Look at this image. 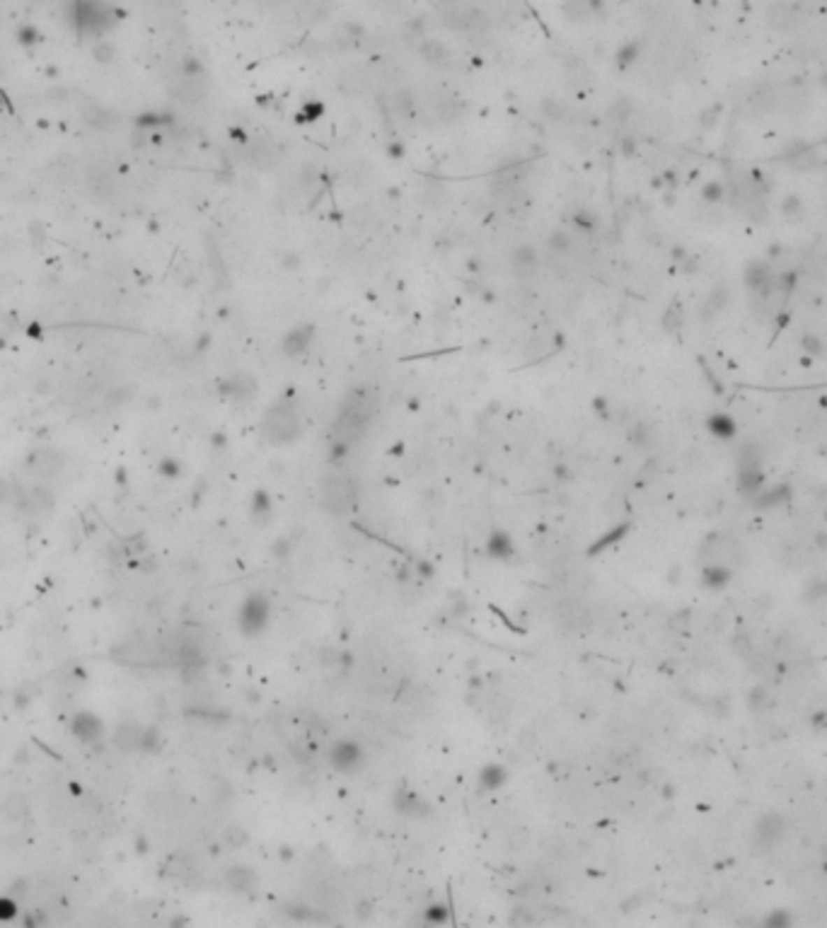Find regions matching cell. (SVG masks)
<instances>
[{"mask_svg": "<svg viewBox=\"0 0 827 928\" xmlns=\"http://www.w3.org/2000/svg\"><path fill=\"white\" fill-rule=\"evenodd\" d=\"M373 414H375V394L371 392L368 387H358L349 394L344 404L339 409V419L334 423V457L341 455L346 447L351 445L354 440H358L363 433L368 430L373 421Z\"/></svg>", "mask_w": 827, "mask_h": 928, "instance_id": "6da1fadb", "label": "cell"}, {"mask_svg": "<svg viewBox=\"0 0 827 928\" xmlns=\"http://www.w3.org/2000/svg\"><path fill=\"white\" fill-rule=\"evenodd\" d=\"M358 500V486L346 474H329L319 486V503L329 515L341 518L349 510H354Z\"/></svg>", "mask_w": 827, "mask_h": 928, "instance_id": "7a4b0ae2", "label": "cell"}, {"mask_svg": "<svg viewBox=\"0 0 827 928\" xmlns=\"http://www.w3.org/2000/svg\"><path fill=\"white\" fill-rule=\"evenodd\" d=\"M261 433H264L266 440L273 442V445H288V442L296 440L300 433V421H298L296 406L288 404V402L273 404L264 414Z\"/></svg>", "mask_w": 827, "mask_h": 928, "instance_id": "3957f363", "label": "cell"}, {"mask_svg": "<svg viewBox=\"0 0 827 928\" xmlns=\"http://www.w3.org/2000/svg\"><path fill=\"white\" fill-rule=\"evenodd\" d=\"M268 621H271V602L264 593H250L242 600L240 609H237V629L242 636L257 638L266 631Z\"/></svg>", "mask_w": 827, "mask_h": 928, "instance_id": "277c9868", "label": "cell"}, {"mask_svg": "<svg viewBox=\"0 0 827 928\" xmlns=\"http://www.w3.org/2000/svg\"><path fill=\"white\" fill-rule=\"evenodd\" d=\"M326 759H329V767L334 771L351 776V774L361 771L363 764H366V750L361 747V742L351 740V737H341L329 747Z\"/></svg>", "mask_w": 827, "mask_h": 928, "instance_id": "5b68a950", "label": "cell"}, {"mask_svg": "<svg viewBox=\"0 0 827 928\" xmlns=\"http://www.w3.org/2000/svg\"><path fill=\"white\" fill-rule=\"evenodd\" d=\"M786 832V820H784L779 812H765L762 817H757L755 829H752V836H755V843L762 848L774 846Z\"/></svg>", "mask_w": 827, "mask_h": 928, "instance_id": "8992f818", "label": "cell"}, {"mask_svg": "<svg viewBox=\"0 0 827 928\" xmlns=\"http://www.w3.org/2000/svg\"><path fill=\"white\" fill-rule=\"evenodd\" d=\"M143 737H145V727H138L134 723H124L114 730L112 745L117 747L119 752H134V750L143 752Z\"/></svg>", "mask_w": 827, "mask_h": 928, "instance_id": "52a82bcc", "label": "cell"}, {"mask_svg": "<svg viewBox=\"0 0 827 928\" xmlns=\"http://www.w3.org/2000/svg\"><path fill=\"white\" fill-rule=\"evenodd\" d=\"M394 808L404 817H426L431 812V805L414 790H397L394 793Z\"/></svg>", "mask_w": 827, "mask_h": 928, "instance_id": "ba28073f", "label": "cell"}, {"mask_svg": "<svg viewBox=\"0 0 827 928\" xmlns=\"http://www.w3.org/2000/svg\"><path fill=\"white\" fill-rule=\"evenodd\" d=\"M487 553L494 558V561H508V558H513L515 556L513 537L503 530L491 532L487 539Z\"/></svg>", "mask_w": 827, "mask_h": 928, "instance_id": "9c48e42d", "label": "cell"}, {"mask_svg": "<svg viewBox=\"0 0 827 928\" xmlns=\"http://www.w3.org/2000/svg\"><path fill=\"white\" fill-rule=\"evenodd\" d=\"M312 339H315V331L310 324L293 326V329L283 336V353H288V356H298V353H303L305 348L312 344Z\"/></svg>", "mask_w": 827, "mask_h": 928, "instance_id": "30bf717a", "label": "cell"}, {"mask_svg": "<svg viewBox=\"0 0 827 928\" xmlns=\"http://www.w3.org/2000/svg\"><path fill=\"white\" fill-rule=\"evenodd\" d=\"M508 769L503 767V764H496V762H491V764H484L482 767V771H479V785H482L484 790H498V788H503L505 783H508Z\"/></svg>", "mask_w": 827, "mask_h": 928, "instance_id": "8fae6325", "label": "cell"}, {"mask_svg": "<svg viewBox=\"0 0 827 928\" xmlns=\"http://www.w3.org/2000/svg\"><path fill=\"white\" fill-rule=\"evenodd\" d=\"M117 653L124 658V660H131V662H152L157 658L155 646H150V643H126V646H121Z\"/></svg>", "mask_w": 827, "mask_h": 928, "instance_id": "7c38bea8", "label": "cell"}, {"mask_svg": "<svg viewBox=\"0 0 827 928\" xmlns=\"http://www.w3.org/2000/svg\"><path fill=\"white\" fill-rule=\"evenodd\" d=\"M433 107H436L438 119H443V121H452L465 112V102H462L457 94H440V97H436Z\"/></svg>", "mask_w": 827, "mask_h": 928, "instance_id": "4fadbf2b", "label": "cell"}, {"mask_svg": "<svg viewBox=\"0 0 827 928\" xmlns=\"http://www.w3.org/2000/svg\"><path fill=\"white\" fill-rule=\"evenodd\" d=\"M31 469H34L36 474H41V477H54V474L61 469V455L54 450H39L34 455Z\"/></svg>", "mask_w": 827, "mask_h": 928, "instance_id": "5bb4252c", "label": "cell"}, {"mask_svg": "<svg viewBox=\"0 0 827 928\" xmlns=\"http://www.w3.org/2000/svg\"><path fill=\"white\" fill-rule=\"evenodd\" d=\"M225 880H228V885L235 890V892H247V890L254 887L257 875L252 873L250 868H245V866H235V868H230V870H228Z\"/></svg>", "mask_w": 827, "mask_h": 928, "instance_id": "9a60e30c", "label": "cell"}, {"mask_svg": "<svg viewBox=\"0 0 827 928\" xmlns=\"http://www.w3.org/2000/svg\"><path fill=\"white\" fill-rule=\"evenodd\" d=\"M73 730H75V735L80 737V740H97L99 732H102V725H99V720L94 718V716L80 713L75 720H73Z\"/></svg>", "mask_w": 827, "mask_h": 928, "instance_id": "2e32d148", "label": "cell"}, {"mask_svg": "<svg viewBox=\"0 0 827 928\" xmlns=\"http://www.w3.org/2000/svg\"><path fill=\"white\" fill-rule=\"evenodd\" d=\"M24 503H29V510H31V513H41V510H49L51 505H54V491H51L49 486H41V484H39V486L31 488Z\"/></svg>", "mask_w": 827, "mask_h": 928, "instance_id": "e0dca14e", "label": "cell"}, {"mask_svg": "<svg viewBox=\"0 0 827 928\" xmlns=\"http://www.w3.org/2000/svg\"><path fill=\"white\" fill-rule=\"evenodd\" d=\"M513 268L518 276H532L537 268V256L532 247H520L513 254Z\"/></svg>", "mask_w": 827, "mask_h": 928, "instance_id": "ac0fdd59", "label": "cell"}, {"mask_svg": "<svg viewBox=\"0 0 827 928\" xmlns=\"http://www.w3.org/2000/svg\"><path fill=\"white\" fill-rule=\"evenodd\" d=\"M728 580H731V571L726 566H721V563H711V566H707V571H704V583L709 588H724Z\"/></svg>", "mask_w": 827, "mask_h": 928, "instance_id": "d6986e66", "label": "cell"}, {"mask_svg": "<svg viewBox=\"0 0 827 928\" xmlns=\"http://www.w3.org/2000/svg\"><path fill=\"white\" fill-rule=\"evenodd\" d=\"M271 513H273V505H271V498H268V493L266 491H257L254 498H252V515H254V518L259 520V522H264V520L271 518Z\"/></svg>", "mask_w": 827, "mask_h": 928, "instance_id": "ffe728a7", "label": "cell"}, {"mask_svg": "<svg viewBox=\"0 0 827 928\" xmlns=\"http://www.w3.org/2000/svg\"><path fill=\"white\" fill-rule=\"evenodd\" d=\"M392 109L399 116H409V114H412V109H414L412 94H409V92H397V94H394V99H392Z\"/></svg>", "mask_w": 827, "mask_h": 928, "instance_id": "44dd1931", "label": "cell"}, {"mask_svg": "<svg viewBox=\"0 0 827 928\" xmlns=\"http://www.w3.org/2000/svg\"><path fill=\"white\" fill-rule=\"evenodd\" d=\"M447 919H450V911H447V906H443V904H431L429 909H426V921H429V924L440 926V924H445Z\"/></svg>", "mask_w": 827, "mask_h": 928, "instance_id": "7402d4cb", "label": "cell"}, {"mask_svg": "<svg viewBox=\"0 0 827 928\" xmlns=\"http://www.w3.org/2000/svg\"><path fill=\"white\" fill-rule=\"evenodd\" d=\"M5 812H8L13 820H20V817H24V812H27V803H24L22 795H13V798L5 803Z\"/></svg>", "mask_w": 827, "mask_h": 928, "instance_id": "603a6c76", "label": "cell"}, {"mask_svg": "<svg viewBox=\"0 0 827 928\" xmlns=\"http://www.w3.org/2000/svg\"><path fill=\"white\" fill-rule=\"evenodd\" d=\"M17 914V904L10 899H0V921H8Z\"/></svg>", "mask_w": 827, "mask_h": 928, "instance_id": "cb8c5ba5", "label": "cell"}]
</instances>
